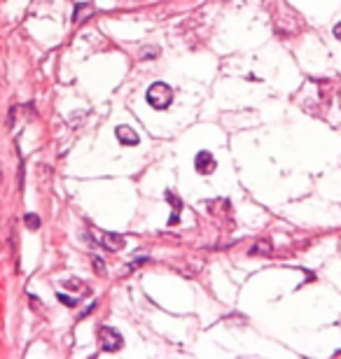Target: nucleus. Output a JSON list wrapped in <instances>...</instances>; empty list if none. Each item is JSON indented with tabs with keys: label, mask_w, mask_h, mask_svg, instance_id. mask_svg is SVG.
Segmentation results:
<instances>
[{
	"label": "nucleus",
	"mask_w": 341,
	"mask_h": 359,
	"mask_svg": "<svg viewBox=\"0 0 341 359\" xmlns=\"http://www.w3.org/2000/svg\"><path fill=\"white\" fill-rule=\"evenodd\" d=\"M24 222H26V226H28L31 231H37V229H40V217H37V215H33V213L26 215Z\"/></svg>",
	"instance_id": "nucleus-7"
},
{
	"label": "nucleus",
	"mask_w": 341,
	"mask_h": 359,
	"mask_svg": "<svg viewBox=\"0 0 341 359\" xmlns=\"http://www.w3.org/2000/svg\"><path fill=\"white\" fill-rule=\"evenodd\" d=\"M166 201L173 206V215L168 217V226H173V224H178L180 222V210H183V201L178 198L173 191H166Z\"/></svg>",
	"instance_id": "nucleus-6"
},
{
	"label": "nucleus",
	"mask_w": 341,
	"mask_h": 359,
	"mask_svg": "<svg viewBox=\"0 0 341 359\" xmlns=\"http://www.w3.org/2000/svg\"><path fill=\"white\" fill-rule=\"evenodd\" d=\"M79 285H82V282H77V280H66L63 282L66 289H82V292H84V287H79Z\"/></svg>",
	"instance_id": "nucleus-13"
},
{
	"label": "nucleus",
	"mask_w": 341,
	"mask_h": 359,
	"mask_svg": "<svg viewBox=\"0 0 341 359\" xmlns=\"http://www.w3.org/2000/svg\"><path fill=\"white\" fill-rule=\"evenodd\" d=\"M94 10L92 7H87V5H77V10H75V21H79V17H89Z\"/></svg>",
	"instance_id": "nucleus-9"
},
{
	"label": "nucleus",
	"mask_w": 341,
	"mask_h": 359,
	"mask_svg": "<svg viewBox=\"0 0 341 359\" xmlns=\"http://www.w3.org/2000/svg\"><path fill=\"white\" fill-rule=\"evenodd\" d=\"M271 252V245L269 243H257L252 250H250V254H269Z\"/></svg>",
	"instance_id": "nucleus-8"
},
{
	"label": "nucleus",
	"mask_w": 341,
	"mask_h": 359,
	"mask_svg": "<svg viewBox=\"0 0 341 359\" xmlns=\"http://www.w3.org/2000/svg\"><path fill=\"white\" fill-rule=\"evenodd\" d=\"M0 180H3V168H0Z\"/></svg>",
	"instance_id": "nucleus-15"
},
{
	"label": "nucleus",
	"mask_w": 341,
	"mask_h": 359,
	"mask_svg": "<svg viewBox=\"0 0 341 359\" xmlns=\"http://www.w3.org/2000/svg\"><path fill=\"white\" fill-rule=\"evenodd\" d=\"M334 37H336V40H339V42H341V21H339V24L334 26Z\"/></svg>",
	"instance_id": "nucleus-14"
},
{
	"label": "nucleus",
	"mask_w": 341,
	"mask_h": 359,
	"mask_svg": "<svg viewBox=\"0 0 341 359\" xmlns=\"http://www.w3.org/2000/svg\"><path fill=\"white\" fill-rule=\"evenodd\" d=\"M194 168L199 175H210V173L218 168V164H215V159L210 152H199L194 157Z\"/></svg>",
	"instance_id": "nucleus-3"
},
{
	"label": "nucleus",
	"mask_w": 341,
	"mask_h": 359,
	"mask_svg": "<svg viewBox=\"0 0 341 359\" xmlns=\"http://www.w3.org/2000/svg\"><path fill=\"white\" fill-rule=\"evenodd\" d=\"M145 100H147V105L154 110H166L173 103V89H170L166 82H152V84L147 86Z\"/></svg>",
	"instance_id": "nucleus-1"
},
{
	"label": "nucleus",
	"mask_w": 341,
	"mask_h": 359,
	"mask_svg": "<svg viewBox=\"0 0 341 359\" xmlns=\"http://www.w3.org/2000/svg\"><path fill=\"white\" fill-rule=\"evenodd\" d=\"M150 56H159V47H150L140 52V59H150Z\"/></svg>",
	"instance_id": "nucleus-11"
},
{
	"label": "nucleus",
	"mask_w": 341,
	"mask_h": 359,
	"mask_svg": "<svg viewBox=\"0 0 341 359\" xmlns=\"http://www.w3.org/2000/svg\"><path fill=\"white\" fill-rule=\"evenodd\" d=\"M115 135H117V140H119V145H126V147H136L140 142V135L136 133L131 126H126V124L117 126L115 128Z\"/></svg>",
	"instance_id": "nucleus-5"
},
{
	"label": "nucleus",
	"mask_w": 341,
	"mask_h": 359,
	"mask_svg": "<svg viewBox=\"0 0 341 359\" xmlns=\"http://www.w3.org/2000/svg\"><path fill=\"white\" fill-rule=\"evenodd\" d=\"M101 243L108 252H119L126 247V238L119 236V233H110V231H103L101 233Z\"/></svg>",
	"instance_id": "nucleus-4"
},
{
	"label": "nucleus",
	"mask_w": 341,
	"mask_h": 359,
	"mask_svg": "<svg viewBox=\"0 0 341 359\" xmlns=\"http://www.w3.org/2000/svg\"><path fill=\"white\" fill-rule=\"evenodd\" d=\"M59 301H61V303H66L68 308H75V305H77V301H75V298H70V296H66V294H59Z\"/></svg>",
	"instance_id": "nucleus-12"
},
{
	"label": "nucleus",
	"mask_w": 341,
	"mask_h": 359,
	"mask_svg": "<svg viewBox=\"0 0 341 359\" xmlns=\"http://www.w3.org/2000/svg\"><path fill=\"white\" fill-rule=\"evenodd\" d=\"M98 343H101V350H105V352H117V350H122L124 338L117 329L98 327Z\"/></svg>",
	"instance_id": "nucleus-2"
},
{
	"label": "nucleus",
	"mask_w": 341,
	"mask_h": 359,
	"mask_svg": "<svg viewBox=\"0 0 341 359\" xmlns=\"http://www.w3.org/2000/svg\"><path fill=\"white\" fill-rule=\"evenodd\" d=\"M94 271H96L98 275H105V264H103V259L94 257Z\"/></svg>",
	"instance_id": "nucleus-10"
}]
</instances>
